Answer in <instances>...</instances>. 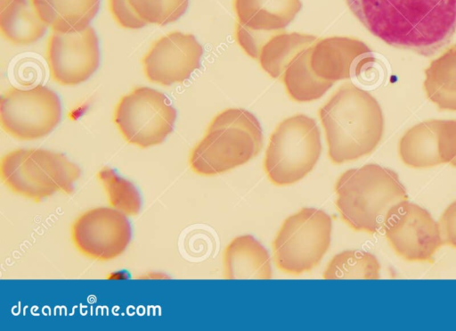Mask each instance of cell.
Returning a JSON list of instances; mask_svg holds the SVG:
<instances>
[{
	"label": "cell",
	"instance_id": "cell-1",
	"mask_svg": "<svg viewBox=\"0 0 456 331\" xmlns=\"http://www.w3.org/2000/svg\"><path fill=\"white\" fill-rule=\"evenodd\" d=\"M352 13L386 44L432 56L456 33V0H346Z\"/></svg>",
	"mask_w": 456,
	"mask_h": 331
},
{
	"label": "cell",
	"instance_id": "cell-2",
	"mask_svg": "<svg viewBox=\"0 0 456 331\" xmlns=\"http://www.w3.org/2000/svg\"><path fill=\"white\" fill-rule=\"evenodd\" d=\"M318 115L334 164L370 153L382 138L384 117L379 103L352 83L340 86L320 107Z\"/></svg>",
	"mask_w": 456,
	"mask_h": 331
},
{
	"label": "cell",
	"instance_id": "cell-3",
	"mask_svg": "<svg viewBox=\"0 0 456 331\" xmlns=\"http://www.w3.org/2000/svg\"><path fill=\"white\" fill-rule=\"evenodd\" d=\"M335 193L343 221L354 231L369 234L383 231L392 213L408 202L398 175L374 163L343 172Z\"/></svg>",
	"mask_w": 456,
	"mask_h": 331
},
{
	"label": "cell",
	"instance_id": "cell-4",
	"mask_svg": "<svg viewBox=\"0 0 456 331\" xmlns=\"http://www.w3.org/2000/svg\"><path fill=\"white\" fill-rule=\"evenodd\" d=\"M263 145L258 120L241 108H229L216 115L204 137L192 148L189 164L200 176L229 171L255 158Z\"/></svg>",
	"mask_w": 456,
	"mask_h": 331
},
{
	"label": "cell",
	"instance_id": "cell-5",
	"mask_svg": "<svg viewBox=\"0 0 456 331\" xmlns=\"http://www.w3.org/2000/svg\"><path fill=\"white\" fill-rule=\"evenodd\" d=\"M0 174L12 193L37 202L56 192L70 194L80 169L61 153L16 149L3 156Z\"/></svg>",
	"mask_w": 456,
	"mask_h": 331
},
{
	"label": "cell",
	"instance_id": "cell-6",
	"mask_svg": "<svg viewBox=\"0 0 456 331\" xmlns=\"http://www.w3.org/2000/svg\"><path fill=\"white\" fill-rule=\"evenodd\" d=\"M321 153L316 121L305 114H296L280 122L271 134L264 170L275 186L292 185L312 171Z\"/></svg>",
	"mask_w": 456,
	"mask_h": 331
},
{
	"label": "cell",
	"instance_id": "cell-7",
	"mask_svg": "<svg viewBox=\"0 0 456 331\" xmlns=\"http://www.w3.org/2000/svg\"><path fill=\"white\" fill-rule=\"evenodd\" d=\"M331 231V218L322 210L304 207L290 215L273 244L276 267L294 276L312 270L327 252Z\"/></svg>",
	"mask_w": 456,
	"mask_h": 331
},
{
	"label": "cell",
	"instance_id": "cell-8",
	"mask_svg": "<svg viewBox=\"0 0 456 331\" xmlns=\"http://www.w3.org/2000/svg\"><path fill=\"white\" fill-rule=\"evenodd\" d=\"M176 111L163 93L139 87L117 103L113 121L123 138L140 148L161 144L172 132Z\"/></svg>",
	"mask_w": 456,
	"mask_h": 331
},
{
	"label": "cell",
	"instance_id": "cell-9",
	"mask_svg": "<svg viewBox=\"0 0 456 331\" xmlns=\"http://www.w3.org/2000/svg\"><path fill=\"white\" fill-rule=\"evenodd\" d=\"M61 112L58 95L43 85L27 89L11 87L0 101L3 129L23 141L48 135L59 123Z\"/></svg>",
	"mask_w": 456,
	"mask_h": 331
},
{
	"label": "cell",
	"instance_id": "cell-10",
	"mask_svg": "<svg viewBox=\"0 0 456 331\" xmlns=\"http://www.w3.org/2000/svg\"><path fill=\"white\" fill-rule=\"evenodd\" d=\"M76 248L85 256L101 261L119 256L131 239L129 222L123 212L97 207L81 214L71 227Z\"/></svg>",
	"mask_w": 456,
	"mask_h": 331
},
{
	"label": "cell",
	"instance_id": "cell-11",
	"mask_svg": "<svg viewBox=\"0 0 456 331\" xmlns=\"http://www.w3.org/2000/svg\"><path fill=\"white\" fill-rule=\"evenodd\" d=\"M383 231L395 252L407 261H429L444 244L429 212L408 202L392 213Z\"/></svg>",
	"mask_w": 456,
	"mask_h": 331
},
{
	"label": "cell",
	"instance_id": "cell-12",
	"mask_svg": "<svg viewBox=\"0 0 456 331\" xmlns=\"http://www.w3.org/2000/svg\"><path fill=\"white\" fill-rule=\"evenodd\" d=\"M100 61L99 40L89 26L79 32L53 31L46 46V62L52 79L61 86H76L87 80Z\"/></svg>",
	"mask_w": 456,
	"mask_h": 331
},
{
	"label": "cell",
	"instance_id": "cell-13",
	"mask_svg": "<svg viewBox=\"0 0 456 331\" xmlns=\"http://www.w3.org/2000/svg\"><path fill=\"white\" fill-rule=\"evenodd\" d=\"M202 54V46L192 34L170 32L156 40L144 54V75L161 86L182 83L200 67Z\"/></svg>",
	"mask_w": 456,
	"mask_h": 331
},
{
	"label": "cell",
	"instance_id": "cell-14",
	"mask_svg": "<svg viewBox=\"0 0 456 331\" xmlns=\"http://www.w3.org/2000/svg\"><path fill=\"white\" fill-rule=\"evenodd\" d=\"M374 60L370 47L351 37L321 38L310 46L312 70L318 78L333 84L360 75L361 70Z\"/></svg>",
	"mask_w": 456,
	"mask_h": 331
},
{
	"label": "cell",
	"instance_id": "cell-15",
	"mask_svg": "<svg viewBox=\"0 0 456 331\" xmlns=\"http://www.w3.org/2000/svg\"><path fill=\"white\" fill-rule=\"evenodd\" d=\"M237 22L259 32H276L286 28L302 8L300 0H233Z\"/></svg>",
	"mask_w": 456,
	"mask_h": 331
},
{
	"label": "cell",
	"instance_id": "cell-16",
	"mask_svg": "<svg viewBox=\"0 0 456 331\" xmlns=\"http://www.w3.org/2000/svg\"><path fill=\"white\" fill-rule=\"evenodd\" d=\"M226 279H270L271 260L266 249L252 236H236L224 252Z\"/></svg>",
	"mask_w": 456,
	"mask_h": 331
},
{
	"label": "cell",
	"instance_id": "cell-17",
	"mask_svg": "<svg viewBox=\"0 0 456 331\" xmlns=\"http://www.w3.org/2000/svg\"><path fill=\"white\" fill-rule=\"evenodd\" d=\"M39 19L52 31L79 32L89 27L100 0H32Z\"/></svg>",
	"mask_w": 456,
	"mask_h": 331
},
{
	"label": "cell",
	"instance_id": "cell-18",
	"mask_svg": "<svg viewBox=\"0 0 456 331\" xmlns=\"http://www.w3.org/2000/svg\"><path fill=\"white\" fill-rule=\"evenodd\" d=\"M441 120H428L409 128L398 145L402 161L415 169L430 168L444 163L440 151Z\"/></svg>",
	"mask_w": 456,
	"mask_h": 331
},
{
	"label": "cell",
	"instance_id": "cell-19",
	"mask_svg": "<svg viewBox=\"0 0 456 331\" xmlns=\"http://www.w3.org/2000/svg\"><path fill=\"white\" fill-rule=\"evenodd\" d=\"M47 28L32 0H0L1 34L12 45H30L41 38Z\"/></svg>",
	"mask_w": 456,
	"mask_h": 331
},
{
	"label": "cell",
	"instance_id": "cell-20",
	"mask_svg": "<svg viewBox=\"0 0 456 331\" xmlns=\"http://www.w3.org/2000/svg\"><path fill=\"white\" fill-rule=\"evenodd\" d=\"M423 88L440 110L456 112V44L446 48L426 68Z\"/></svg>",
	"mask_w": 456,
	"mask_h": 331
},
{
	"label": "cell",
	"instance_id": "cell-21",
	"mask_svg": "<svg viewBox=\"0 0 456 331\" xmlns=\"http://www.w3.org/2000/svg\"><path fill=\"white\" fill-rule=\"evenodd\" d=\"M316 40L317 37L313 35L280 30L271 34L262 43L256 60L268 75L281 79L292 59Z\"/></svg>",
	"mask_w": 456,
	"mask_h": 331
},
{
	"label": "cell",
	"instance_id": "cell-22",
	"mask_svg": "<svg viewBox=\"0 0 456 331\" xmlns=\"http://www.w3.org/2000/svg\"><path fill=\"white\" fill-rule=\"evenodd\" d=\"M310 46L298 54L285 68L281 79L289 98L305 103L321 98L333 83L318 78L309 62Z\"/></svg>",
	"mask_w": 456,
	"mask_h": 331
},
{
	"label": "cell",
	"instance_id": "cell-23",
	"mask_svg": "<svg viewBox=\"0 0 456 331\" xmlns=\"http://www.w3.org/2000/svg\"><path fill=\"white\" fill-rule=\"evenodd\" d=\"M380 266L377 258L361 250H346L328 263L324 279H379Z\"/></svg>",
	"mask_w": 456,
	"mask_h": 331
},
{
	"label": "cell",
	"instance_id": "cell-24",
	"mask_svg": "<svg viewBox=\"0 0 456 331\" xmlns=\"http://www.w3.org/2000/svg\"><path fill=\"white\" fill-rule=\"evenodd\" d=\"M98 178L114 209L126 215H135L139 212L141 197L131 182L119 177L109 167H104L98 172Z\"/></svg>",
	"mask_w": 456,
	"mask_h": 331
},
{
	"label": "cell",
	"instance_id": "cell-25",
	"mask_svg": "<svg viewBox=\"0 0 456 331\" xmlns=\"http://www.w3.org/2000/svg\"><path fill=\"white\" fill-rule=\"evenodd\" d=\"M134 14L146 24L167 25L187 10L189 0H127Z\"/></svg>",
	"mask_w": 456,
	"mask_h": 331
},
{
	"label": "cell",
	"instance_id": "cell-26",
	"mask_svg": "<svg viewBox=\"0 0 456 331\" xmlns=\"http://www.w3.org/2000/svg\"><path fill=\"white\" fill-rule=\"evenodd\" d=\"M109 9L112 18L121 28L136 29L147 25L134 14L127 0H109Z\"/></svg>",
	"mask_w": 456,
	"mask_h": 331
},
{
	"label": "cell",
	"instance_id": "cell-27",
	"mask_svg": "<svg viewBox=\"0 0 456 331\" xmlns=\"http://www.w3.org/2000/svg\"><path fill=\"white\" fill-rule=\"evenodd\" d=\"M438 224L443 242L456 249V201L444 210Z\"/></svg>",
	"mask_w": 456,
	"mask_h": 331
},
{
	"label": "cell",
	"instance_id": "cell-28",
	"mask_svg": "<svg viewBox=\"0 0 456 331\" xmlns=\"http://www.w3.org/2000/svg\"><path fill=\"white\" fill-rule=\"evenodd\" d=\"M450 163L456 168V157Z\"/></svg>",
	"mask_w": 456,
	"mask_h": 331
}]
</instances>
